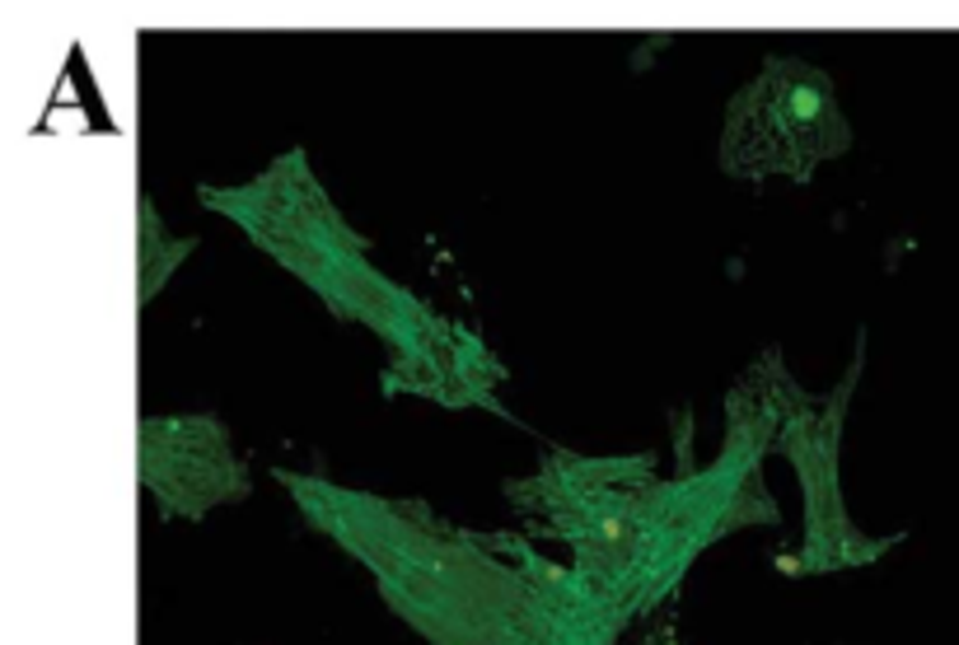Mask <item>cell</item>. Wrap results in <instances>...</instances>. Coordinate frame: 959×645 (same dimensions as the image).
<instances>
[{
	"label": "cell",
	"instance_id": "6da1fadb",
	"mask_svg": "<svg viewBox=\"0 0 959 645\" xmlns=\"http://www.w3.org/2000/svg\"><path fill=\"white\" fill-rule=\"evenodd\" d=\"M300 519L370 571L379 599L426 645H618L623 618L581 575L520 538L449 525L426 500H393L276 468Z\"/></svg>",
	"mask_w": 959,
	"mask_h": 645
},
{
	"label": "cell",
	"instance_id": "7a4b0ae2",
	"mask_svg": "<svg viewBox=\"0 0 959 645\" xmlns=\"http://www.w3.org/2000/svg\"><path fill=\"white\" fill-rule=\"evenodd\" d=\"M505 496L571 548V571L623 622L665 603L711 543L735 529L777 525L763 468L711 463L665 482L655 454H571L548 449L538 473L511 477Z\"/></svg>",
	"mask_w": 959,
	"mask_h": 645
},
{
	"label": "cell",
	"instance_id": "3957f363",
	"mask_svg": "<svg viewBox=\"0 0 959 645\" xmlns=\"http://www.w3.org/2000/svg\"><path fill=\"white\" fill-rule=\"evenodd\" d=\"M197 197L206 211L239 224L253 249H263L276 267L319 295L333 319L370 327L384 346L426 309V300H416L408 286L389 281L370 263V239L346 224L323 183L313 178L305 150L276 154L249 183H202Z\"/></svg>",
	"mask_w": 959,
	"mask_h": 645
},
{
	"label": "cell",
	"instance_id": "277c9868",
	"mask_svg": "<svg viewBox=\"0 0 959 645\" xmlns=\"http://www.w3.org/2000/svg\"><path fill=\"white\" fill-rule=\"evenodd\" d=\"M852 150L833 76L806 57H763L758 76L740 84L726 103L717 160L730 178H814L819 164Z\"/></svg>",
	"mask_w": 959,
	"mask_h": 645
},
{
	"label": "cell",
	"instance_id": "5b68a950",
	"mask_svg": "<svg viewBox=\"0 0 959 645\" xmlns=\"http://www.w3.org/2000/svg\"><path fill=\"white\" fill-rule=\"evenodd\" d=\"M861 370H866V333L857 337V352H852L843 379L824 398L810 393L791 412V422L781 426L777 454L796 468L800 496H806V538H800V548L791 556L777 562L787 575L866 571L903 543V533H861L843 505V459L838 454H843V426H847V407L861 383Z\"/></svg>",
	"mask_w": 959,
	"mask_h": 645
},
{
	"label": "cell",
	"instance_id": "8992f818",
	"mask_svg": "<svg viewBox=\"0 0 959 645\" xmlns=\"http://www.w3.org/2000/svg\"><path fill=\"white\" fill-rule=\"evenodd\" d=\"M136 482L164 519H202L216 505L253 496V477L235 454L220 416H141Z\"/></svg>",
	"mask_w": 959,
	"mask_h": 645
},
{
	"label": "cell",
	"instance_id": "52a82bcc",
	"mask_svg": "<svg viewBox=\"0 0 959 645\" xmlns=\"http://www.w3.org/2000/svg\"><path fill=\"white\" fill-rule=\"evenodd\" d=\"M505 383V365L473 327H464L431 304L389 342V360L379 370V389L398 398H426L441 407H487L501 412L496 389ZM505 416V412H501Z\"/></svg>",
	"mask_w": 959,
	"mask_h": 645
},
{
	"label": "cell",
	"instance_id": "ba28073f",
	"mask_svg": "<svg viewBox=\"0 0 959 645\" xmlns=\"http://www.w3.org/2000/svg\"><path fill=\"white\" fill-rule=\"evenodd\" d=\"M806 398L810 393L800 389L787 360H781V346H763L726 393V440L717 459L740 468H763V459L781 440V426L791 422V412Z\"/></svg>",
	"mask_w": 959,
	"mask_h": 645
},
{
	"label": "cell",
	"instance_id": "9c48e42d",
	"mask_svg": "<svg viewBox=\"0 0 959 645\" xmlns=\"http://www.w3.org/2000/svg\"><path fill=\"white\" fill-rule=\"evenodd\" d=\"M197 253V239H173L160 220L150 192L136 197V304L150 309V300L169 286V276L179 272L187 257Z\"/></svg>",
	"mask_w": 959,
	"mask_h": 645
}]
</instances>
